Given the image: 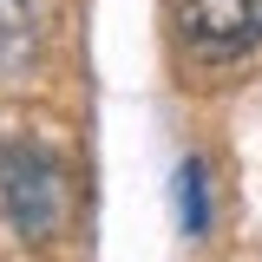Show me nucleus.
<instances>
[{"instance_id": "1", "label": "nucleus", "mask_w": 262, "mask_h": 262, "mask_svg": "<svg viewBox=\"0 0 262 262\" xmlns=\"http://www.w3.org/2000/svg\"><path fill=\"white\" fill-rule=\"evenodd\" d=\"M0 203H7V216L20 236H53L66 216V164L46 158V151H7L0 158Z\"/></svg>"}, {"instance_id": "4", "label": "nucleus", "mask_w": 262, "mask_h": 262, "mask_svg": "<svg viewBox=\"0 0 262 262\" xmlns=\"http://www.w3.org/2000/svg\"><path fill=\"white\" fill-rule=\"evenodd\" d=\"M177 184H184V216H190V229H203V164H184L177 170Z\"/></svg>"}, {"instance_id": "3", "label": "nucleus", "mask_w": 262, "mask_h": 262, "mask_svg": "<svg viewBox=\"0 0 262 262\" xmlns=\"http://www.w3.org/2000/svg\"><path fill=\"white\" fill-rule=\"evenodd\" d=\"M33 53V7L27 0H0V72Z\"/></svg>"}, {"instance_id": "2", "label": "nucleus", "mask_w": 262, "mask_h": 262, "mask_svg": "<svg viewBox=\"0 0 262 262\" xmlns=\"http://www.w3.org/2000/svg\"><path fill=\"white\" fill-rule=\"evenodd\" d=\"M177 20L203 59H243L262 46V0H184Z\"/></svg>"}]
</instances>
